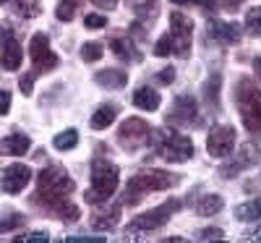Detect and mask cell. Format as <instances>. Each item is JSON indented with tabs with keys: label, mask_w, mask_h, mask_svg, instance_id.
<instances>
[{
	"label": "cell",
	"mask_w": 261,
	"mask_h": 243,
	"mask_svg": "<svg viewBox=\"0 0 261 243\" xmlns=\"http://www.w3.org/2000/svg\"><path fill=\"white\" fill-rule=\"evenodd\" d=\"M76 183L68 173L63 167H45L39 175H37V196H34V204H42L47 212H58L65 202H68V196L73 193Z\"/></svg>",
	"instance_id": "1"
},
{
	"label": "cell",
	"mask_w": 261,
	"mask_h": 243,
	"mask_svg": "<svg viewBox=\"0 0 261 243\" xmlns=\"http://www.w3.org/2000/svg\"><path fill=\"white\" fill-rule=\"evenodd\" d=\"M178 183V175H170L165 170H141L125 183L123 204H139L151 191H167Z\"/></svg>",
	"instance_id": "2"
},
{
	"label": "cell",
	"mask_w": 261,
	"mask_h": 243,
	"mask_svg": "<svg viewBox=\"0 0 261 243\" xmlns=\"http://www.w3.org/2000/svg\"><path fill=\"white\" fill-rule=\"evenodd\" d=\"M118 183H120L118 165L110 162V160H105V157H97L92 162V186H89V191L84 193V199L89 204L107 202V199L118 191Z\"/></svg>",
	"instance_id": "3"
},
{
	"label": "cell",
	"mask_w": 261,
	"mask_h": 243,
	"mask_svg": "<svg viewBox=\"0 0 261 243\" xmlns=\"http://www.w3.org/2000/svg\"><path fill=\"white\" fill-rule=\"evenodd\" d=\"M235 105H238V113H241L243 126L248 128V134L261 136V89H256V84L251 79L238 81Z\"/></svg>",
	"instance_id": "4"
},
{
	"label": "cell",
	"mask_w": 261,
	"mask_h": 243,
	"mask_svg": "<svg viewBox=\"0 0 261 243\" xmlns=\"http://www.w3.org/2000/svg\"><path fill=\"white\" fill-rule=\"evenodd\" d=\"M157 152L165 162H188L193 157V141L178 131H162V136L157 141Z\"/></svg>",
	"instance_id": "5"
},
{
	"label": "cell",
	"mask_w": 261,
	"mask_h": 243,
	"mask_svg": "<svg viewBox=\"0 0 261 243\" xmlns=\"http://www.w3.org/2000/svg\"><path fill=\"white\" fill-rule=\"evenodd\" d=\"M170 42H172V55L178 58H188L191 53V42H193V24L191 18L183 16L180 11L170 13Z\"/></svg>",
	"instance_id": "6"
},
{
	"label": "cell",
	"mask_w": 261,
	"mask_h": 243,
	"mask_svg": "<svg viewBox=\"0 0 261 243\" xmlns=\"http://www.w3.org/2000/svg\"><path fill=\"white\" fill-rule=\"evenodd\" d=\"M180 209V202L178 199H170L167 204L157 207V209H149L144 214H139L134 223L128 225V233H139V230H160L167 220L172 217V212H178Z\"/></svg>",
	"instance_id": "7"
},
{
	"label": "cell",
	"mask_w": 261,
	"mask_h": 243,
	"mask_svg": "<svg viewBox=\"0 0 261 243\" xmlns=\"http://www.w3.org/2000/svg\"><path fill=\"white\" fill-rule=\"evenodd\" d=\"M149 136H151V128H149L146 120H141V118H128V120H123V126H120V131H118V141H120V147L128 149V152H136V149H141L144 144H149Z\"/></svg>",
	"instance_id": "8"
},
{
	"label": "cell",
	"mask_w": 261,
	"mask_h": 243,
	"mask_svg": "<svg viewBox=\"0 0 261 243\" xmlns=\"http://www.w3.org/2000/svg\"><path fill=\"white\" fill-rule=\"evenodd\" d=\"M29 55H32V63H34V68L37 74H50L58 68V55L53 53L50 47V39L47 34H34L32 42H29Z\"/></svg>",
	"instance_id": "9"
},
{
	"label": "cell",
	"mask_w": 261,
	"mask_h": 243,
	"mask_svg": "<svg viewBox=\"0 0 261 243\" xmlns=\"http://www.w3.org/2000/svg\"><path fill=\"white\" fill-rule=\"evenodd\" d=\"M235 149V131L232 126H214L206 136V152L212 157L222 160V157H230Z\"/></svg>",
	"instance_id": "10"
},
{
	"label": "cell",
	"mask_w": 261,
	"mask_h": 243,
	"mask_svg": "<svg viewBox=\"0 0 261 243\" xmlns=\"http://www.w3.org/2000/svg\"><path fill=\"white\" fill-rule=\"evenodd\" d=\"M29 181H32V170H29L27 165L16 162V165H8V167L3 170L0 186H3L6 193H18V191H24V188L29 186Z\"/></svg>",
	"instance_id": "11"
},
{
	"label": "cell",
	"mask_w": 261,
	"mask_h": 243,
	"mask_svg": "<svg viewBox=\"0 0 261 243\" xmlns=\"http://www.w3.org/2000/svg\"><path fill=\"white\" fill-rule=\"evenodd\" d=\"M21 45H18V39L13 37V29L6 27L3 29V58H0V63H3V68L6 71H18L21 68Z\"/></svg>",
	"instance_id": "12"
},
{
	"label": "cell",
	"mask_w": 261,
	"mask_h": 243,
	"mask_svg": "<svg viewBox=\"0 0 261 243\" xmlns=\"http://www.w3.org/2000/svg\"><path fill=\"white\" fill-rule=\"evenodd\" d=\"M196 100L191 97V94H180L175 102H172V110L167 113V120H172V123H188V120H196Z\"/></svg>",
	"instance_id": "13"
},
{
	"label": "cell",
	"mask_w": 261,
	"mask_h": 243,
	"mask_svg": "<svg viewBox=\"0 0 261 243\" xmlns=\"http://www.w3.org/2000/svg\"><path fill=\"white\" fill-rule=\"evenodd\" d=\"M209 34H212V39L220 42V45H235V42L241 39V27L232 24V21L230 24H225V21H214Z\"/></svg>",
	"instance_id": "14"
},
{
	"label": "cell",
	"mask_w": 261,
	"mask_h": 243,
	"mask_svg": "<svg viewBox=\"0 0 261 243\" xmlns=\"http://www.w3.org/2000/svg\"><path fill=\"white\" fill-rule=\"evenodd\" d=\"M0 149H3V154H11V157H21V154H27L32 149V139L27 134H8L3 139V144H0Z\"/></svg>",
	"instance_id": "15"
},
{
	"label": "cell",
	"mask_w": 261,
	"mask_h": 243,
	"mask_svg": "<svg viewBox=\"0 0 261 243\" xmlns=\"http://www.w3.org/2000/svg\"><path fill=\"white\" fill-rule=\"evenodd\" d=\"M94 81L99 86H105V89H123L128 84V74L123 68H105V71L94 74Z\"/></svg>",
	"instance_id": "16"
},
{
	"label": "cell",
	"mask_w": 261,
	"mask_h": 243,
	"mask_svg": "<svg viewBox=\"0 0 261 243\" xmlns=\"http://www.w3.org/2000/svg\"><path fill=\"white\" fill-rule=\"evenodd\" d=\"M118 223H120V204H113V207H107V209H102L92 217L94 230H113Z\"/></svg>",
	"instance_id": "17"
},
{
	"label": "cell",
	"mask_w": 261,
	"mask_h": 243,
	"mask_svg": "<svg viewBox=\"0 0 261 243\" xmlns=\"http://www.w3.org/2000/svg\"><path fill=\"white\" fill-rule=\"evenodd\" d=\"M243 154L238 157V162H232V165H225L222 170H220V175L222 178H232V175H238V170H243V167H248V165H253L256 162V147H251V144H246L243 149H241Z\"/></svg>",
	"instance_id": "18"
},
{
	"label": "cell",
	"mask_w": 261,
	"mask_h": 243,
	"mask_svg": "<svg viewBox=\"0 0 261 243\" xmlns=\"http://www.w3.org/2000/svg\"><path fill=\"white\" fill-rule=\"evenodd\" d=\"M160 94H157V89H149V86H141V89L134 94V105L136 107H141V110H146V113H154V110H160Z\"/></svg>",
	"instance_id": "19"
},
{
	"label": "cell",
	"mask_w": 261,
	"mask_h": 243,
	"mask_svg": "<svg viewBox=\"0 0 261 243\" xmlns=\"http://www.w3.org/2000/svg\"><path fill=\"white\" fill-rule=\"evenodd\" d=\"M110 50H113L120 60H139V58H141V53L134 50V42H130V39H123V37L110 39Z\"/></svg>",
	"instance_id": "20"
},
{
	"label": "cell",
	"mask_w": 261,
	"mask_h": 243,
	"mask_svg": "<svg viewBox=\"0 0 261 243\" xmlns=\"http://www.w3.org/2000/svg\"><path fill=\"white\" fill-rule=\"evenodd\" d=\"M115 115H118V107H115V105H102V107H97V113L92 115V128H94V131H105L107 126H113Z\"/></svg>",
	"instance_id": "21"
},
{
	"label": "cell",
	"mask_w": 261,
	"mask_h": 243,
	"mask_svg": "<svg viewBox=\"0 0 261 243\" xmlns=\"http://www.w3.org/2000/svg\"><path fill=\"white\" fill-rule=\"evenodd\" d=\"M235 217L241 223H256V220H261V199H251V202L241 204L235 209Z\"/></svg>",
	"instance_id": "22"
},
{
	"label": "cell",
	"mask_w": 261,
	"mask_h": 243,
	"mask_svg": "<svg viewBox=\"0 0 261 243\" xmlns=\"http://www.w3.org/2000/svg\"><path fill=\"white\" fill-rule=\"evenodd\" d=\"M225 207V202H222V196H217V193H206L199 204H196V212L199 214H204V217H209V214H217Z\"/></svg>",
	"instance_id": "23"
},
{
	"label": "cell",
	"mask_w": 261,
	"mask_h": 243,
	"mask_svg": "<svg viewBox=\"0 0 261 243\" xmlns=\"http://www.w3.org/2000/svg\"><path fill=\"white\" fill-rule=\"evenodd\" d=\"M8 6H13V11L21 13L24 18H34V16H39V11H42L39 0H8Z\"/></svg>",
	"instance_id": "24"
},
{
	"label": "cell",
	"mask_w": 261,
	"mask_h": 243,
	"mask_svg": "<svg viewBox=\"0 0 261 243\" xmlns=\"http://www.w3.org/2000/svg\"><path fill=\"white\" fill-rule=\"evenodd\" d=\"M53 144H55V149H60V152L73 149V147L79 144V131H76V128H65L63 134H58V136L53 139Z\"/></svg>",
	"instance_id": "25"
},
{
	"label": "cell",
	"mask_w": 261,
	"mask_h": 243,
	"mask_svg": "<svg viewBox=\"0 0 261 243\" xmlns=\"http://www.w3.org/2000/svg\"><path fill=\"white\" fill-rule=\"evenodd\" d=\"M81 3H84V0H60L58 8H55V16L60 21H73V16L79 13Z\"/></svg>",
	"instance_id": "26"
},
{
	"label": "cell",
	"mask_w": 261,
	"mask_h": 243,
	"mask_svg": "<svg viewBox=\"0 0 261 243\" xmlns=\"http://www.w3.org/2000/svg\"><path fill=\"white\" fill-rule=\"evenodd\" d=\"M220 84H222V79H220V74H214L209 81H206V86H204V94H206V102L212 105V107H217L220 105Z\"/></svg>",
	"instance_id": "27"
},
{
	"label": "cell",
	"mask_w": 261,
	"mask_h": 243,
	"mask_svg": "<svg viewBox=\"0 0 261 243\" xmlns=\"http://www.w3.org/2000/svg\"><path fill=\"white\" fill-rule=\"evenodd\" d=\"M246 29L251 37H261V6H253L246 13Z\"/></svg>",
	"instance_id": "28"
},
{
	"label": "cell",
	"mask_w": 261,
	"mask_h": 243,
	"mask_svg": "<svg viewBox=\"0 0 261 243\" xmlns=\"http://www.w3.org/2000/svg\"><path fill=\"white\" fill-rule=\"evenodd\" d=\"M102 53H105V47L99 45V42H86V45L81 47V60H86V63H97V60L102 58Z\"/></svg>",
	"instance_id": "29"
},
{
	"label": "cell",
	"mask_w": 261,
	"mask_h": 243,
	"mask_svg": "<svg viewBox=\"0 0 261 243\" xmlns=\"http://www.w3.org/2000/svg\"><path fill=\"white\" fill-rule=\"evenodd\" d=\"M84 27L86 29H102V27H107V18L99 13H89V16H84Z\"/></svg>",
	"instance_id": "30"
},
{
	"label": "cell",
	"mask_w": 261,
	"mask_h": 243,
	"mask_svg": "<svg viewBox=\"0 0 261 243\" xmlns=\"http://www.w3.org/2000/svg\"><path fill=\"white\" fill-rule=\"evenodd\" d=\"M16 225H24V217H21V214H8L3 223H0V233H8V230H13Z\"/></svg>",
	"instance_id": "31"
},
{
	"label": "cell",
	"mask_w": 261,
	"mask_h": 243,
	"mask_svg": "<svg viewBox=\"0 0 261 243\" xmlns=\"http://www.w3.org/2000/svg\"><path fill=\"white\" fill-rule=\"evenodd\" d=\"M154 55H160V58H165V55H172V42H170V37L165 34L157 45H154Z\"/></svg>",
	"instance_id": "32"
},
{
	"label": "cell",
	"mask_w": 261,
	"mask_h": 243,
	"mask_svg": "<svg viewBox=\"0 0 261 243\" xmlns=\"http://www.w3.org/2000/svg\"><path fill=\"white\" fill-rule=\"evenodd\" d=\"M196 235H199V240H220L225 233L220 228H204V230H199Z\"/></svg>",
	"instance_id": "33"
},
{
	"label": "cell",
	"mask_w": 261,
	"mask_h": 243,
	"mask_svg": "<svg viewBox=\"0 0 261 243\" xmlns=\"http://www.w3.org/2000/svg\"><path fill=\"white\" fill-rule=\"evenodd\" d=\"M16 240H29V243H45V240H47V233H45V230H42V233L37 230V233H29V235H18Z\"/></svg>",
	"instance_id": "34"
},
{
	"label": "cell",
	"mask_w": 261,
	"mask_h": 243,
	"mask_svg": "<svg viewBox=\"0 0 261 243\" xmlns=\"http://www.w3.org/2000/svg\"><path fill=\"white\" fill-rule=\"evenodd\" d=\"M172 3H196V6H201L206 11H214L217 8V0H172Z\"/></svg>",
	"instance_id": "35"
},
{
	"label": "cell",
	"mask_w": 261,
	"mask_h": 243,
	"mask_svg": "<svg viewBox=\"0 0 261 243\" xmlns=\"http://www.w3.org/2000/svg\"><path fill=\"white\" fill-rule=\"evenodd\" d=\"M18 86H21V92H24V94L29 97V94H32V86H34V74L21 76V84H18Z\"/></svg>",
	"instance_id": "36"
},
{
	"label": "cell",
	"mask_w": 261,
	"mask_h": 243,
	"mask_svg": "<svg viewBox=\"0 0 261 243\" xmlns=\"http://www.w3.org/2000/svg\"><path fill=\"white\" fill-rule=\"evenodd\" d=\"M65 243H105V238H79V235H73V238H65Z\"/></svg>",
	"instance_id": "37"
},
{
	"label": "cell",
	"mask_w": 261,
	"mask_h": 243,
	"mask_svg": "<svg viewBox=\"0 0 261 243\" xmlns=\"http://www.w3.org/2000/svg\"><path fill=\"white\" fill-rule=\"evenodd\" d=\"M172 79H175V71H172V68H165V71L157 74V81H162V84H170Z\"/></svg>",
	"instance_id": "38"
},
{
	"label": "cell",
	"mask_w": 261,
	"mask_h": 243,
	"mask_svg": "<svg viewBox=\"0 0 261 243\" xmlns=\"http://www.w3.org/2000/svg\"><path fill=\"white\" fill-rule=\"evenodd\" d=\"M0 113H3V115L11 113V92L8 89H3V107H0Z\"/></svg>",
	"instance_id": "39"
},
{
	"label": "cell",
	"mask_w": 261,
	"mask_h": 243,
	"mask_svg": "<svg viewBox=\"0 0 261 243\" xmlns=\"http://www.w3.org/2000/svg\"><path fill=\"white\" fill-rule=\"evenodd\" d=\"M222 3H225V8H227V11H238V8L243 6V0H222Z\"/></svg>",
	"instance_id": "40"
},
{
	"label": "cell",
	"mask_w": 261,
	"mask_h": 243,
	"mask_svg": "<svg viewBox=\"0 0 261 243\" xmlns=\"http://www.w3.org/2000/svg\"><path fill=\"white\" fill-rule=\"evenodd\" d=\"M92 3H97V6H102V8H115L118 0H92Z\"/></svg>",
	"instance_id": "41"
},
{
	"label": "cell",
	"mask_w": 261,
	"mask_h": 243,
	"mask_svg": "<svg viewBox=\"0 0 261 243\" xmlns=\"http://www.w3.org/2000/svg\"><path fill=\"white\" fill-rule=\"evenodd\" d=\"M253 68H256V76H258V81H261V58L253 60Z\"/></svg>",
	"instance_id": "42"
},
{
	"label": "cell",
	"mask_w": 261,
	"mask_h": 243,
	"mask_svg": "<svg viewBox=\"0 0 261 243\" xmlns=\"http://www.w3.org/2000/svg\"><path fill=\"white\" fill-rule=\"evenodd\" d=\"M248 238H251V240H261V228H258V230H256V233H251V235H248Z\"/></svg>",
	"instance_id": "43"
},
{
	"label": "cell",
	"mask_w": 261,
	"mask_h": 243,
	"mask_svg": "<svg viewBox=\"0 0 261 243\" xmlns=\"http://www.w3.org/2000/svg\"><path fill=\"white\" fill-rule=\"evenodd\" d=\"M3 3H6V6H8V0H3Z\"/></svg>",
	"instance_id": "44"
}]
</instances>
